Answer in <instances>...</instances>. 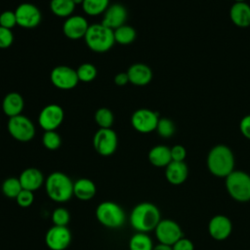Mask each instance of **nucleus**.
Listing matches in <instances>:
<instances>
[{
    "label": "nucleus",
    "instance_id": "obj_1",
    "mask_svg": "<svg viewBox=\"0 0 250 250\" xmlns=\"http://www.w3.org/2000/svg\"><path fill=\"white\" fill-rule=\"evenodd\" d=\"M130 225L137 232L154 230L161 220L158 207L151 202H141L137 204L130 213Z\"/></svg>",
    "mask_w": 250,
    "mask_h": 250
},
{
    "label": "nucleus",
    "instance_id": "obj_2",
    "mask_svg": "<svg viewBox=\"0 0 250 250\" xmlns=\"http://www.w3.org/2000/svg\"><path fill=\"white\" fill-rule=\"evenodd\" d=\"M209 172L220 178H226L234 170V155L231 149L225 145L212 147L207 155Z\"/></svg>",
    "mask_w": 250,
    "mask_h": 250
},
{
    "label": "nucleus",
    "instance_id": "obj_3",
    "mask_svg": "<svg viewBox=\"0 0 250 250\" xmlns=\"http://www.w3.org/2000/svg\"><path fill=\"white\" fill-rule=\"evenodd\" d=\"M44 184L48 197L55 202H66L73 196V182L62 172L51 173Z\"/></svg>",
    "mask_w": 250,
    "mask_h": 250
},
{
    "label": "nucleus",
    "instance_id": "obj_4",
    "mask_svg": "<svg viewBox=\"0 0 250 250\" xmlns=\"http://www.w3.org/2000/svg\"><path fill=\"white\" fill-rule=\"evenodd\" d=\"M84 40L88 48L96 53L107 52L115 43L113 30L102 22L90 24Z\"/></svg>",
    "mask_w": 250,
    "mask_h": 250
},
{
    "label": "nucleus",
    "instance_id": "obj_5",
    "mask_svg": "<svg viewBox=\"0 0 250 250\" xmlns=\"http://www.w3.org/2000/svg\"><path fill=\"white\" fill-rule=\"evenodd\" d=\"M98 222L107 229H119L126 221V215L123 208L113 201L101 202L95 211Z\"/></svg>",
    "mask_w": 250,
    "mask_h": 250
},
{
    "label": "nucleus",
    "instance_id": "obj_6",
    "mask_svg": "<svg viewBox=\"0 0 250 250\" xmlns=\"http://www.w3.org/2000/svg\"><path fill=\"white\" fill-rule=\"evenodd\" d=\"M226 188L229 196L238 202L250 201V175L244 171L233 170L226 177Z\"/></svg>",
    "mask_w": 250,
    "mask_h": 250
},
{
    "label": "nucleus",
    "instance_id": "obj_7",
    "mask_svg": "<svg viewBox=\"0 0 250 250\" xmlns=\"http://www.w3.org/2000/svg\"><path fill=\"white\" fill-rule=\"evenodd\" d=\"M7 129L12 138L22 143L29 142L35 136V127L33 122L22 114L10 117Z\"/></svg>",
    "mask_w": 250,
    "mask_h": 250
},
{
    "label": "nucleus",
    "instance_id": "obj_8",
    "mask_svg": "<svg viewBox=\"0 0 250 250\" xmlns=\"http://www.w3.org/2000/svg\"><path fill=\"white\" fill-rule=\"evenodd\" d=\"M117 135L111 128H100L94 135L93 146L102 156L113 154L117 148Z\"/></svg>",
    "mask_w": 250,
    "mask_h": 250
},
{
    "label": "nucleus",
    "instance_id": "obj_9",
    "mask_svg": "<svg viewBox=\"0 0 250 250\" xmlns=\"http://www.w3.org/2000/svg\"><path fill=\"white\" fill-rule=\"evenodd\" d=\"M154 232L159 243L170 246L184 236L180 225L171 219H161L154 229Z\"/></svg>",
    "mask_w": 250,
    "mask_h": 250
},
{
    "label": "nucleus",
    "instance_id": "obj_10",
    "mask_svg": "<svg viewBox=\"0 0 250 250\" xmlns=\"http://www.w3.org/2000/svg\"><path fill=\"white\" fill-rule=\"evenodd\" d=\"M64 112L61 105L50 104L45 105L38 115V124L44 131H55L62 123Z\"/></svg>",
    "mask_w": 250,
    "mask_h": 250
},
{
    "label": "nucleus",
    "instance_id": "obj_11",
    "mask_svg": "<svg viewBox=\"0 0 250 250\" xmlns=\"http://www.w3.org/2000/svg\"><path fill=\"white\" fill-rule=\"evenodd\" d=\"M50 79L52 84L61 90L73 89L79 82L76 70L67 65L55 66L50 73Z\"/></svg>",
    "mask_w": 250,
    "mask_h": 250
},
{
    "label": "nucleus",
    "instance_id": "obj_12",
    "mask_svg": "<svg viewBox=\"0 0 250 250\" xmlns=\"http://www.w3.org/2000/svg\"><path fill=\"white\" fill-rule=\"evenodd\" d=\"M158 120L159 117L157 112L147 108L137 109L131 116V124L133 128L143 134L156 130Z\"/></svg>",
    "mask_w": 250,
    "mask_h": 250
},
{
    "label": "nucleus",
    "instance_id": "obj_13",
    "mask_svg": "<svg viewBox=\"0 0 250 250\" xmlns=\"http://www.w3.org/2000/svg\"><path fill=\"white\" fill-rule=\"evenodd\" d=\"M17 23L22 28L36 27L42 19L40 10L31 3H21L15 10Z\"/></svg>",
    "mask_w": 250,
    "mask_h": 250
},
{
    "label": "nucleus",
    "instance_id": "obj_14",
    "mask_svg": "<svg viewBox=\"0 0 250 250\" xmlns=\"http://www.w3.org/2000/svg\"><path fill=\"white\" fill-rule=\"evenodd\" d=\"M45 242L50 250H65L71 242V232L67 227L53 226L45 234Z\"/></svg>",
    "mask_w": 250,
    "mask_h": 250
},
{
    "label": "nucleus",
    "instance_id": "obj_15",
    "mask_svg": "<svg viewBox=\"0 0 250 250\" xmlns=\"http://www.w3.org/2000/svg\"><path fill=\"white\" fill-rule=\"evenodd\" d=\"M88 27L89 23L84 17L80 15H72L64 21L62 24V32L67 38L78 40L84 38Z\"/></svg>",
    "mask_w": 250,
    "mask_h": 250
},
{
    "label": "nucleus",
    "instance_id": "obj_16",
    "mask_svg": "<svg viewBox=\"0 0 250 250\" xmlns=\"http://www.w3.org/2000/svg\"><path fill=\"white\" fill-rule=\"evenodd\" d=\"M232 230V224L229 217L225 215H215L208 223V232L215 240L227 239Z\"/></svg>",
    "mask_w": 250,
    "mask_h": 250
},
{
    "label": "nucleus",
    "instance_id": "obj_17",
    "mask_svg": "<svg viewBox=\"0 0 250 250\" xmlns=\"http://www.w3.org/2000/svg\"><path fill=\"white\" fill-rule=\"evenodd\" d=\"M103 15L102 23L114 30L117 27L125 24L127 19V10L122 4L114 3L109 5Z\"/></svg>",
    "mask_w": 250,
    "mask_h": 250
},
{
    "label": "nucleus",
    "instance_id": "obj_18",
    "mask_svg": "<svg viewBox=\"0 0 250 250\" xmlns=\"http://www.w3.org/2000/svg\"><path fill=\"white\" fill-rule=\"evenodd\" d=\"M19 180L22 188L30 191H35L39 189L45 183L43 173L39 169L34 167L24 169L21 173Z\"/></svg>",
    "mask_w": 250,
    "mask_h": 250
},
{
    "label": "nucleus",
    "instance_id": "obj_19",
    "mask_svg": "<svg viewBox=\"0 0 250 250\" xmlns=\"http://www.w3.org/2000/svg\"><path fill=\"white\" fill-rule=\"evenodd\" d=\"M129 82L136 86H145L152 79V71L150 67L145 63H134L126 71Z\"/></svg>",
    "mask_w": 250,
    "mask_h": 250
},
{
    "label": "nucleus",
    "instance_id": "obj_20",
    "mask_svg": "<svg viewBox=\"0 0 250 250\" xmlns=\"http://www.w3.org/2000/svg\"><path fill=\"white\" fill-rule=\"evenodd\" d=\"M188 176V168L185 161H171L165 167L166 180L175 186L183 184Z\"/></svg>",
    "mask_w": 250,
    "mask_h": 250
},
{
    "label": "nucleus",
    "instance_id": "obj_21",
    "mask_svg": "<svg viewBox=\"0 0 250 250\" xmlns=\"http://www.w3.org/2000/svg\"><path fill=\"white\" fill-rule=\"evenodd\" d=\"M23 106V98L17 92H11L7 94L2 102V109L4 113L9 116V118L21 114Z\"/></svg>",
    "mask_w": 250,
    "mask_h": 250
},
{
    "label": "nucleus",
    "instance_id": "obj_22",
    "mask_svg": "<svg viewBox=\"0 0 250 250\" xmlns=\"http://www.w3.org/2000/svg\"><path fill=\"white\" fill-rule=\"evenodd\" d=\"M96 192L95 183L88 178H80L73 183V195L79 200H90L95 196Z\"/></svg>",
    "mask_w": 250,
    "mask_h": 250
},
{
    "label": "nucleus",
    "instance_id": "obj_23",
    "mask_svg": "<svg viewBox=\"0 0 250 250\" xmlns=\"http://www.w3.org/2000/svg\"><path fill=\"white\" fill-rule=\"evenodd\" d=\"M231 21L239 27L250 25V6L245 2H235L229 11Z\"/></svg>",
    "mask_w": 250,
    "mask_h": 250
},
{
    "label": "nucleus",
    "instance_id": "obj_24",
    "mask_svg": "<svg viewBox=\"0 0 250 250\" xmlns=\"http://www.w3.org/2000/svg\"><path fill=\"white\" fill-rule=\"evenodd\" d=\"M148 161L155 167H166L171 161V149L163 145L153 146L148 151Z\"/></svg>",
    "mask_w": 250,
    "mask_h": 250
},
{
    "label": "nucleus",
    "instance_id": "obj_25",
    "mask_svg": "<svg viewBox=\"0 0 250 250\" xmlns=\"http://www.w3.org/2000/svg\"><path fill=\"white\" fill-rule=\"evenodd\" d=\"M76 5L72 0H51L50 9L52 13L60 18H68L72 16Z\"/></svg>",
    "mask_w": 250,
    "mask_h": 250
},
{
    "label": "nucleus",
    "instance_id": "obj_26",
    "mask_svg": "<svg viewBox=\"0 0 250 250\" xmlns=\"http://www.w3.org/2000/svg\"><path fill=\"white\" fill-rule=\"evenodd\" d=\"M115 43L120 45H129L133 43L137 37V32L131 25L123 24L113 30Z\"/></svg>",
    "mask_w": 250,
    "mask_h": 250
},
{
    "label": "nucleus",
    "instance_id": "obj_27",
    "mask_svg": "<svg viewBox=\"0 0 250 250\" xmlns=\"http://www.w3.org/2000/svg\"><path fill=\"white\" fill-rule=\"evenodd\" d=\"M129 250H152L153 242L146 232H136L129 240Z\"/></svg>",
    "mask_w": 250,
    "mask_h": 250
},
{
    "label": "nucleus",
    "instance_id": "obj_28",
    "mask_svg": "<svg viewBox=\"0 0 250 250\" xmlns=\"http://www.w3.org/2000/svg\"><path fill=\"white\" fill-rule=\"evenodd\" d=\"M109 6V0H84L82 8L85 14L95 17L104 14Z\"/></svg>",
    "mask_w": 250,
    "mask_h": 250
},
{
    "label": "nucleus",
    "instance_id": "obj_29",
    "mask_svg": "<svg viewBox=\"0 0 250 250\" xmlns=\"http://www.w3.org/2000/svg\"><path fill=\"white\" fill-rule=\"evenodd\" d=\"M21 189H22V187L20 183L19 178H15V177L7 178L6 180H4L1 186V190L3 194L8 198L16 199V197L21 191Z\"/></svg>",
    "mask_w": 250,
    "mask_h": 250
},
{
    "label": "nucleus",
    "instance_id": "obj_30",
    "mask_svg": "<svg viewBox=\"0 0 250 250\" xmlns=\"http://www.w3.org/2000/svg\"><path fill=\"white\" fill-rule=\"evenodd\" d=\"M95 121L100 128H111L114 122V116L110 109L101 107L95 112Z\"/></svg>",
    "mask_w": 250,
    "mask_h": 250
},
{
    "label": "nucleus",
    "instance_id": "obj_31",
    "mask_svg": "<svg viewBox=\"0 0 250 250\" xmlns=\"http://www.w3.org/2000/svg\"><path fill=\"white\" fill-rule=\"evenodd\" d=\"M76 73L79 81L88 83L93 81L97 77L98 70L93 63L85 62L78 66V68L76 69Z\"/></svg>",
    "mask_w": 250,
    "mask_h": 250
},
{
    "label": "nucleus",
    "instance_id": "obj_32",
    "mask_svg": "<svg viewBox=\"0 0 250 250\" xmlns=\"http://www.w3.org/2000/svg\"><path fill=\"white\" fill-rule=\"evenodd\" d=\"M42 144L49 150H56L62 145L61 136L55 131H45L42 136Z\"/></svg>",
    "mask_w": 250,
    "mask_h": 250
},
{
    "label": "nucleus",
    "instance_id": "obj_33",
    "mask_svg": "<svg viewBox=\"0 0 250 250\" xmlns=\"http://www.w3.org/2000/svg\"><path fill=\"white\" fill-rule=\"evenodd\" d=\"M70 221V214L64 207H57L52 213V222L54 226L66 227Z\"/></svg>",
    "mask_w": 250,
    "mask_h": 250
},
{
    "label": "nucleus",
    "instance_id": "obj_34",
    "mask_svg": "<svg viewBox=\"0 0 250 250\" xmlns=\"http://www.w3.org/2000/svg\"><path fill=\"white\" fill-rule=\"evenodd\" d=\"M156 131L162 138H170L175 133V125L169 118H159Z\"/></svg>",
    "mask_w": 250,
    "mask_h": 250
},
{
    "label": "nucleus",
    "instance_id": "obj_35",
    "mask_svg": "<svg viewBox=\"0 0 250 250\" xmlns=\"http://www.w3.org/2000/svg\"><path fill=\"white\" fill-rule=\"evenodd\" d=\"M16 25H18V23H17V18H16L15 11L7 10V11L0 13V26L8 28V29H12Z\"/></svg>",
    "mask_w": 250,
    "mask_h": 250
},
{
    "label": "nucleus",
    "instance_id": "obj_36",
    "mask_svg": "<svg viewBox=\"0 0 250 250\" xmlns=\"http://www.w3.org/2000/svg\"><path fill=\"white\" fill-rule=\"evenodd\" d=\"M16 201H17V204L22 208H27L31 206L34 201L33 191L22 188L21 191L16 197Z\"/></svg>",
    "mask_w": 250,
    "mask_h": 250
},
{
    "label": "nucleus",
    "instance_id": "obj_37",
    "mask_svg": "<svg viewBox=\"0 0 250 250\" xmlns=\"http://www.w3.org/2000/svg\"><path fill=\"white\" fill-rule=\"evenodd\" d=\"M14 42V34L12 29L0 26V49L9 48Z\"/></svg>",
    "mask_w": 250,
    "mask_h": 250
},
{
    "label": "nucleus",
    "instance_id": "obj_38",
    "mask_svg": "<svg viewBox=\"0 0 250 250\" xmlns=\"http://www.w3.org/2000/svg\"><path fill=\"white\" fill-rule=\"evenodd\" d=\"M171 149V157L172 161H184L187 156L186 148L181 145H176Z\"/></svg>",
    "mask_w": 250,
    "mask_h": 250
},
{
    "label": "nucleus",
    "instance_id": "obj_39",
    "mask_svg": "<svg viewBox=\"0 0 250 250\" xmlns=\"http://www.w3.org/2000/svg\"><path fill=\"white\" fill-rule=\"evenodd\" d=\"M172 249L173 250H194V245L190 239L183 236L172 245Z\"/></svg>",
    "mask_w": 250,
    "mask_h": 250
},
{
    "label": "nucleus",
    "instance_id": "obj_40",
    "mask_svg": "<svg viewBox=\"0 0 250 250\" xmlns=\"http://www.w3.org/2000/svg\"><path fill=\"white\" fill-rule=\"evenodd\" d=\"M239 129L242 133V135L250 140V114L244 116L239 124Z\"/></svg>",
    "mask_w": 250,
    "mask_h": 250
},
{
    "label": "nucleus",
    "instance_id": "obj_41",
    "mask_svg": "<svg viewBox=\"0 0 250 250\" xmlns=\"http://www.w3.org/2000/svg\"><path fill=\"white\" fill-rule=\"evenodd\" d=\"M129 82L127 72H119L114 76V83L118 86H124Z\"/></svg>",
    "mask_w": 250,
    "mask_h": 250
},
{
    "label": "nucleus",
    "instance_id": "obj_42",
    "mask_svg": "<svg viewBox=\"0 0 250 250\" xmlns=\"http://www.w3.org/2000/svg\"><path fill=\"white\" fill-rule=\"evenodd\" d=\"M152 250H173V249H172V246H170V245H166V244L158 243L157 245L153 246Z\"/></svg>",
    "mask_w": 250,
    "mask_h": 250
},
{
    "label": "nucleus",
    "instance_id": "obj_43",
    "mask_svg": "<svg viewBox=\"0 0 250 250\" xmlns=\"http://www.w3.org/2000/svg\"><path fill=\"white\" fill-rule=\"evenodd\" d=\"M72 1H73V3H74L75 5H82V3H83L84 0H72Z\"/></svg>",
    "mask_w": 250,
    "mask_h": 250
},
{
    "label": "nucleus",
    "instance_id": "obj_44",
    "mask_svg": "<svg viewBox=\"0 0 250 250\" xmlns=\"http://www.w3.org/2000/svg\"><path fill=\"white\" fill-rule=\"evenodd\" d=\"M245 0H235V2H244Z\"/></svg>",
    "mask_w": 250,
    "mask_h": 250
}]
</instances>
